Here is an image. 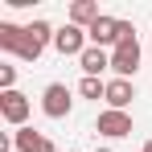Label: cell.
Here are the masks:
<instances>
[{
	"mask_svg": "<svg viewBox=\"0 0 152 152\" xmlns=\"http://www.w3.org/2000/svg\"><path fill=\"white\" fill-rule=\"evenodd\" d=\"M0 115H4L12 127H25V119H29V99L21 95V91H4V95H0Z\"/></svg>",
	"mask_w": 152,
	"mask_h": 152,
	"instance_id": "5",
	"label": "cell"
},
{
	"mask_svg": "<svg viewBox=\"0 0 152 152\" xmlns=\"http://www.w3.org/2000/svg\"><path fill=\"white\" fill-rule=\"evenodd\" d=\"M86 37H91V45H119V21L115 17H99L95 25L86 29Z\"/></svg>",
	"mask_w": 152,
	"mask_h": 152,
	"instance_id": "7",
	"label": "cell"
},
{
	"mask_svg": "<svg viewBox=\"0 0 152 152\" xmlns=\"http://www.w3.org/2000/svg\"><path fill=\"white\" fill-rule=\"evenodd\" d=\"M78 95L82 99H107V82L103 78H82L78 82Z\"/></svg>",
	"mask_w": 152,
	"mask_h": 152,
	"instance_id": "12",
	"label": "cell"
},
{
	"mask_svg": "<svg viewBox=\"0 0 152 152\" xmlns=\"http://www.w3.org/2000/svg\"><path fill=\"white\" fill-rule=\"evenodd\" d=\"M140 152H152V140H148V144H144V148H140Z\"/></svg>",
	"mask_w": 152,
	"mask_h": 152,
	"instance_id": "15",
	"label": "cell"
},
{
	"mask_svg": "<svg viewBox=\"0 0 152 152\" xmlns=\"http://www.w3.org/2000/svg\"><path fill=\"white\" fill-rule=\"evenodd\" d=\"M136 66H140V41H136V37H124V41L111 50V70L119 78H132Z\"/></svg>",
	"mask_w": 152,
	"mask_h": 152,
	"instance_id": "2",
	"label": "cell"
},
{
	"mask_svg": "<svg viewBox=\"0 0 152 152\" xmlns=\"http://www.w3.org/2000/svg\"><path fill=\"white\" fill-rule=\"evenodd\" d=\"M41 111H45L50 119H66V115H70V86H66V82H50L45 95H41Z\"/></svg>",
	"mask_w": 152,
	"mask_h": 152,
	"instance_id": "3",
	"label": "cell"
},
{
	"mask_svg": "<svg viewBox=\"0 0 152 152\" xmlns=\"http://www.w3.org/2000/svg\"><path fill=\"white\" fill-rule=\"evenodd\" d=\"M132 99H136V86H132L127 78H111V82H107V103H111V111H124Z\"/></svg>",
	"mask_w": 152,
	"mask_h": 152,
	"instance_id": "9",
	"label": "cell"
},
{
	"mask_svg": "<svg viewBox=\"0 0 152 152\" xmlns=\"http://www.w3.org/2000/svg\"><path fill=\"white\" fill-rule=\"evenodd\" d=\"M12 144H17V152H58L50 136H41V132H33V127H21Z\"/></svg>",
	"mask_w": 152,
	"mask_h": 152,
	"instance_id": "8",
	"label": "cell"
},
{
	"mask_svg": "<svg viewBox=\"0 0 152 152\" xmlns=\"http://www.w3.org/2000/svg\"><path fill=\"white\" fill-rule=\"evenodd\" d=\"M12 82H17V66H0V86L12 91Z\"/></svg>",
	"mask_w": 152,
	"mask_h": 152,
	"instance_id": "14",
	"label": "cell"
},
{
	"mask_svg": "<svg viewBox=\"0 0 152 152\" xmlns=\"http://www.w3.org/2000/svg\"><path fill=\"white\" fill-rule=\"evenodd\" d=\"M99 17L103 12H99L95 0H74V4H70V25H78V29H91Z\"/></svg>",
	"mask_w": 152,
	"mask_h": 152,
	"instance_id": "11",
	"label": "cell"
},
{
	"mask_svg": "<svg viewBox=\"0 0 152 152\" xmlns=\"http://www.w3.org/2000/svg\"><path fill=\"white\" fill-rule=\"evenodd\" d=\"M78 62H82L86 78H99L103 70H111V53H107V50H99V45H86V53H82Z\"/></svg>",
	"mask_w": 152,
	"mask_h": 152,
	"instance_id": "10",
	"label": "cell"
},
{
	"mask_svg": "<svg viewBox=\"0 0 152 152\" xmlns=\"http://www.w3.org/2000/svg\"><path fill=\"white\" fill-rule=\"evenodd\" d=\"M99 136H111V140H119V136H132V115L127 111H103L99 124H95Z\"/></svg>",
	"mask_w": 152,
	"mask_h": 152,
	"instance_id": "6",
	"label": "cell"
},
{
	"mask_svg": "<svg viewBox=\"0 0 152 152\" xmlns=\"http://www.w3.org/2000/svg\"><path fill=\"white\" fill-rule=\"evenodd\" d=\"M53 50L62 53V58H82L86 53V29H78V25H66V29H58L53 33Z\"/></svg>",
	"mask_w": 152,
	"mask_h": 152,
	"instance_id": "4",
	"label": "cell"
},
{
	"mask_svg": "<svg viewBox=\"0 0 152 152\" xmlns=\"http://www.w3.org/2000/svg\"><path fill=\"white\" fill-rule=\"evenodd\" d=\"M95 152H111V148H95Z\"/></svg>",
	"mask_w": 152,
	"mask_h": 152,
	"instance_id": "16",
	"label": "cell"
},
{
	"mask_svg": "<svg viewBox=\"0 0 152 152\" xmlns=\"http://www.w3.org/2000/svg\"><path fill=\"white\" fill-rule=\"evenodd\" d=\"M53 41V29L50 21H33V25H25V33H21V45H17V58H25V62H37L41 58V50Z\"/></svg>",
	"mask_w": 152,
	"mask_h": 152,
	"instance_id": "1",
	"label": "cell"
},
{
	"mask_svg": "<svg viewBox=\"0 0 152 152\" xmlns=\"http://www.w3.org/2000/svg\"><path fill=\"white\" fill-rule=\"evenodd\" d=\"M21 33H25L21 25H8V21H4V25H0V50H12V53H17V45H21Z\"/></svg>",
	"mask_w": 152,
	"mask_h": 152,
	"instance_id": "13",
	"label": "cell"
}]
</instances>
